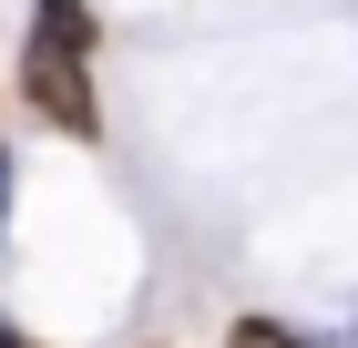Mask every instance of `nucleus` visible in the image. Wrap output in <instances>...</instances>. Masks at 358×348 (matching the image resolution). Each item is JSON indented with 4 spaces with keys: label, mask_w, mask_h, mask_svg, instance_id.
Wrapping results in <instances>:
<instances>
[{
    "label": "nucleus",
    "mask_w": 358,
    "mask_h": 348,
    "mask_svg": "<svg viewBox=\"0 0 358 348\" xmlns=\"http://www.w3.org/2000/svg\"><path fill=\"white\" fill-rule=\"evenodd\" d=\"M0 348H10V318H0Z\"/></svg>",
    "instance_id": "39448f33"
},
{
    "label": "nucleus",
    "mask_w": 358,
    "mask_h": 348,
    "mask_svg": "<svg viewBox=\"0 0 358 348\" xmlns=\"http://www.w3.org/2000/svg\"><path fill=\"white\" fill-rule=\"evenodd\" d=\"M10 348H41V338H21V328H10Z\"/></svg>",
    "instance_id": "20e7f679"
},
{
    "label": "nucleus",
    "mask_w": 358,
    "mask_h": 348,
    "mask_svg": "<svg viewBox=\"0 0 358 348\" xmlns=\"http://www.w3.org/2000/svg\"><path fill=\"white\" fill-rule=\"evenodd\" d=\"M225 348H317V338H297L287 318H236V328H225Z\"/></svg>",
    "instance_id": "f03ea898"
},
{
    "label": "nucleus",
    "mask_w": 358,
    "mask_h": 348,
    "mask_svg": "<svg viewBox=\"0 0 358 348\" xmlns=\"http://www.w3.org/2000/svg\"><path fill=\"white\" fill-rule=\"evenodd\" d=\"M10 185H21V164H10V144H0V246H10Z\"/></svg>",
    "instance_id": "7ed1b4c3"
},
{
    "label": "nucleus",
    "mask_w": 358,
    "mask_h": 348,
    "mask_svg": "<svg viewBox=\"0 0 358 348\" xmlns=\"http://www.w3.org/2000/svg\"><path fill=\"white\" fill-rule=\"evenodd\" d=\"M92 52H103V21L92 0H31V31H21V103L52 123V134L92 144L103 134V92H92Z\"/></svg>",
    "instance_id": "f257e3e1"
}]
</instances>
